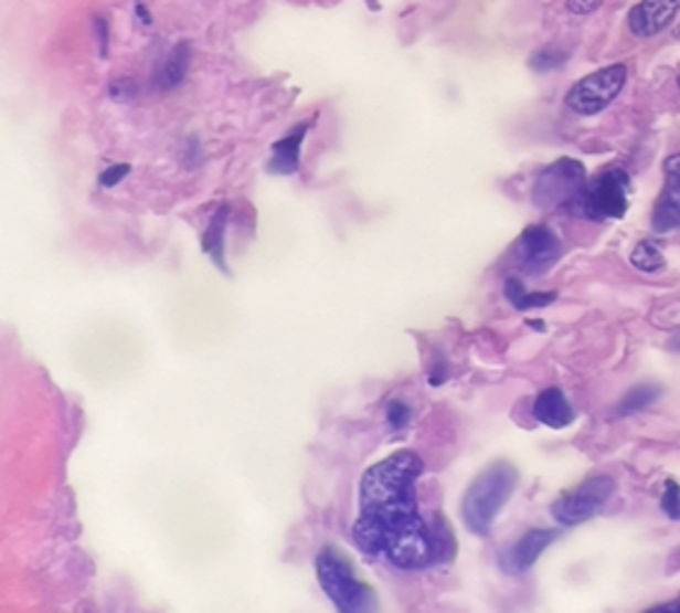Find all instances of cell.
<instances>
[{"label":"cell","instance_id":"5b68a950","mask_svg":"<svg viewBox=\"0 0 680 613\" xmlns=\"http://www.w3.org/2000/svg\"><path fill=\"white\" fill-rule=\"evenodd\" d=\"M587 173L583 163L573 159H561L542 170L534 182L532 202L540 209H565L569 213L575 211L580 197L585 192Z\"/></svg>","mask_w":680,"mask_h":613},{"label":"cell","instance_id":"ba28073f","mask_svg":"<svg viewBox=\"0 0 680 613\" xmlns=\"http://www.w3.org/2000/svg\"><path fill=\"white\" fill-rule=\"evenodd\" d=\"M561 240L549 225H528L516 242V262L532 274H540L559 262Z\"/></svg>","mask_w":680,"mask_h":613},{"label":"cell","instance_id":"83f0119b","mask_svg":"<svg viewBox=\"0 0 680 613\" xmlns=\"http://www.w3.org/2000/svg\"><path fill=\"white\" fill-rule=\"evenodd\" d=\"M135 15H137V20L141 22V24H151L153 22V18H151V12L141 6V3H137L135 6Z\"/></svg>","mask_w":680,"mask_h":613},{"label":"cell","instance_id":"44dd1931","mask_svg":"<svg viewBox=\"0 0 680 613\" xmlns=\"http://www.w3.org/2000/svg\"><path fill=\"white\" fill-rule=\"evenodd\" d=\"M410 420H413V410H410L407 403L399 401V398H395V401H391L386 405V422H389V426H391L393 432L405 430V426L410 424Z\"/></svg>","mask_w":680,"mask_h":613},{"label":"cell","instance_id":"f1b7e54d","mask_svg":"<svg viewBox=\"0 0 680 613\" xmlns=\"http://www.w3.org/2000/svg\"><path fill=\"white\" fill-rule=\"evenodd\" d=\"M647 613H680V602H673V604H661V606L649 609Z\"/></svg>","mask_w":680,"mask_h":613},{"label":"cell","instance_id":"d6a6232c","mask_svg":"<svg viewBox=\"0 0 680 613\" xmlns=\"http://www.w3.org/2000/svg\"><path fill=\"white\" fill-rule=\"evenodd\" d=\"M678 89H680V77H678Z\"/></svg>","mask_w":680,"mask_h":613},{"label":"cell","instance_id":"484cf974","mask_svg":"<svg viewBox=\"0 0 680 613\" xmlns=\"http://www.w3.org/2000/svg\"><path fill=\"white\" fill-rule=\"evenodd\" d=\"M663 182H671L676 188H680V151L663 161Z\"/></svg>","mask_w":680,"mask_h":613},{"label":"cell","instance_id":"4316f807","mask_svg":"<svg viewBox=\"0 0 680 613\" xmlns=\"http://www.w3.org/2000/svg\"><path fill=\"white\" fill-rule=\"evenodd\" d=\"M448 374H450V367L444 360H436L434 367L429 369V383L432 387H442V383L448 379Z\"/></svg>","mask_w":680,"mask_h":613},{"label":"cell","instance_id":"e0dca14e","mask_svg":"<svg viewBox=\"0 0 680 613\" xmlns=\"http://www.w3.org/2000/svg\"><path fill=\"white\" fill-rule=\"evenodd\" d=\"M661 393L659 387L655 383H640V387L630 389L626 395L620 398V403L616 405V415L618 418H628V415H637V412H642L645 408H649L651 403L657 401Z\"/></svg>","mask_w":680,"mask_h":613},{"label":"cell","instance_id":"d6986e66","mask_svg":"<svg viewBox=\"0 0 680 613\" xmlns=\"http://www.w3.org/2000/svg\"><path fill=\"white\" fill-rule=\"evenodd\" d=\"M565 61H569V51L561 46H546L532 55L530 67L534 73H551V70L561 67Z\"/></svg>","mask_w":680,"mask_h":613},{"label":"cell","instance_id":"6da1fadb","mask_svg":"<svg viewBox=\"0 0 680 613\" xmlns=\"http://www.w3.org/2000/svg\"><path fill=\"white\" fill-rule=\"evenodd\" d=\"M424 463L413 451H399L366 469L360 482V516L352 527L355 545L403 570H419L442 559L438 535L422 518L417 479Z\"/></svg>","mask_w":680,"mask_h":613},{"label":"cell","instance_id":"52a82bcc","mask_svg":"<svg viewBox=\"0 0 680 613\" xmlns=\"http://www.w3.org/2000/svg\"><path fill=\"white\" fill-rule=\"evenodd\" d=\"M616 489L614 477L608 475H594L577 484L575 489L563 492L554 504H551V516L563 527H573L597 516L602 506L612 498Z\"/></svg>","mask_w":680,"mask_h":613},{"label":"cell","instance_id":"8fae6325","mask_svg":"<svg viewBox=\"0 0 680 613\" xmlns=\"http://www.w3.org/2000/svg\"><path fill=\"white\" fill-rule=\"evenodd\" d=\"M317 118H307L297 123L293 130H288L272 147V161H268V170L276 176H295L300 170V156H302V141L307 133L315 127Z\"/></svg>","mask_w":680,"mask_h":613},{"label":"cell","instance_id":"4dcf8cb0","mask_svg":"<svg viewBox=\"0 0 680 613\" xmlns=\"http://www.w3.org/2000/svg\"><path fill=\"white\" fill-rule=\"evenodd\" d=\"M530 326H532V329H540V331L544 329V324H542V321H530Z\"/></svg>","mask_w":680,"mask_h":613},{"label":"cell","instance_id":"7c38bea8","mask_svg":"<svg viewBox=\"0 0 680 613\" xmlns=\"http://www.w3.org/2000/svg\"><path fill=\"white\" fill-rule=\"evenodd\" d=\"M532 415L551 430H565L575 420V410L561 389H544L534 398Z\"/></svg>","mask_w":680,"mask_h":613},{"label":"cell","instance_id":"9c48e42d","mask_svg":"<svg viewBox=\"0 0 680 613\" xmlns=\"http://www.w3.org/2000/svg\"><path fill=\"white\" fill-rule=\"evenodd\" d=\"M680 12V0H640L628 12V27L635 36L651 39L671 27Z\"/></svg>","mask_w":680,"mask_h":613},{"label":"cell","instance_id":"5bb4252c","mask_svg":"<svg viewBox=\"0 0 680 613\" xmlns=\"http://www.w3.org/2000/svg\"><path fill=\"white\" fill-rule=\"evenodd\" d=\"M190 63H192L190 46L188 44H178L173 51L168 53V59L163 61L159 73H156V84H159L163 92L176 89L178 84H182V80H185L188 70H190Z\"/></svg>","mask_w":680,"mask_h":613},{"label":"cell","instance_id":"4fadbf2b","mask_svg":"<svg viewBox=\"0 0 680 613\" xmlns=\"http://www.w3.org/2000/svg\"><path fill=\"white\" fill-rule=\"evenodd\" d=\"M651 228L657 233H671L680 228V188L671 182H663V188L651 211Z\"/></svg>","mask_w":680,"mask_h":613},{"label":"cell","instance_id":"9a60e30c","mask_svg":"<svg viewBox=\"0 0 680 613\" xmlns=\"http://www.w3.org/2000/svg\"><path fill=\"white\" fill-rule=\"evenodd\" d=\"M503 293H506L508 303L520 311L542 309V307H549V305L556 303V293H530L525 285H522V281L513 278V276L506 281Z\"/></svg>","mask_w":680,"mask_h":613},{"label":"cell","instance_id":"ac0fdd59","mask_svg":"<svg viewBox=\"0 0 680 613\" xmlns=\"http://www.w3.org/2000/svg\"><path fill=\"white\" fill-rule=\"evenodd\" d=\"M630 264L637 271H642V274H657V271L666 266V260H663L661 247L655 240H642V242H637V247L633 250Z\"/></svg>","mask_w":680,"mask_h":613},{"label":"cell","instance_id":"8992f818","mask_svg":"<svg viewBox=\"0 0 680 613\" xmlns=\"http://www.w3.org/2000/svg\"><path fill=\"white\" fill-rule=\"evenodd\" d=\"M628 82V67L626 65H608L597 70L580 82H575L569 96H565V106H569L577 116H597L604 108L616 102V96L623 92Z\"/></svg>","mask_w":680,"mask_h":613},{"label":"cell","instance_id":"2e32d148","mask_svg":"<svg viewBox=\"0 0 680 613\" xmlns=\"http://www.w3.org/2000/svg\"><path fill=\"white\" fill-rule=\"evenodd\" d=\"M229 216L231 211L223 204L202 235V250L211 254V260H214L221 268H225L223 252H225V225H229Z\"/></svg>","mask_w":680,"mask_h":613},{"label":"cell","instance_id":"f546056e","mask_svg":"<svg viewBox=\"0 0 680 613\" xmlns=\"http://www.w3.org/2000/svg\"><path fill=\"white\" fill-rule=\"evenodd\" d=\"M669 350L673 352H680V329L669 338Z\"/></svg>","mask_w":680,"mask_h":613},{"label":"cell","instance_id":"7a4b0ae2","mask_svg":"<svg viewBox=\"0 0 680 613\" xmlns=\"http://www.w3.org/2000/svg\"><path fill=\"white\" fill-rule=\"evenodd\" d=\"M518 487V469L510 463H493L487 467L470 487L463 498V520L467 530L487 537L493 527V520L499 518L503 506L510 501Z\"/></svg>","mask_w":680,"mask_h":613},{"label":"cell","instance_id":"ffe728a7","mask_svg":"<svg viewBox=\"0 0 680 613\" xmlns=\"http://www.w3.org/2000/svg\"><path fill=\"white\" fill-rule=\"evenodd\" d=\"M108 96L113 98V102L127 104L139 96V84L135 77H116L108 84Z\"/></svg>","mask_w":680,"mask_h":613},{"label":"cell","instance_id":"603a6c76","mask_svg":"<svg viewBox=\"0 0 680 613\" xmlns=\"http://www.w3.org/2000/svg\"><path fill=\"white\" fill-rule=\"evenodd\" d=\"M132 173V166L130 163H116V166H108L102 176H98V184H102L104 190H113L116 184H120L127 176Z\"/></svg>","mask_w":680,"mask_h":613},{"label":"cell","instance_id":"d4e9b609","mask_svg":"<svg viewBox=\"0 0 680 613\" xmlns=\"http://www.w3.org/2000/svg\"><path fill=\"white\" fill-rule=\"evenodd\" d=\"M604 3H606V0H569L565 8H569L571 15L585 18V15H592V12H597Z\"/></svg>","mask_w":680,"mask_h":613},{"label":"cell","instance_id":"cb8c5ba5","mask_svg":"<svg viewBox=\"0 0 680 613\" xmlns=\"http://www.w3.org/2000/svg\"><path fill=\"white\" fill-rule=\"evenodd\" d=\"M94 36H96V44H98V55H102V59H108V34H110V27H108V20L106 18H102V15H96L94 18Z\"/></svg>","mask_w":680,"mask_h":613},{"label":"cell","instance_id":"277c9868","mask_svg":"<svg viewBox=\"0 0 680 613\" xmlns=\"http://www.w3.org/2000/svg\"><path fill=\"white\" fill-rule=\"evenodd\" d=\"M633 180L623 168H606L602 173L587 180L585 192L573 213H580L589 221H616L626 216L630 207Z\"/></svg>","mask_w":680,"mask_h":613},{"label":"cell","instance_id":"3957f363","mask_svg":"<svg viewBox=\"0 0 680 613\" xmlns=\"http://www.w3.org/2000/svg\"><path fill=\"white\" fill-rule=\"evenodd\" d=\"M317 578L338 613H379L376 592L355 575L346 556L333 547L319 551Z\"/></svg>","mask_w":680,"mask_h":613},{"label":"cell","instance_id":"7402d4cb","mask_svg":"<svg viewBox=\"0 0 680 613\" xmlns=\"http://www.w3.org/2000/svg\"><path fill=\"white\" fill-rule=\"evenodd\" d=\"M661 510L669 516L671 520H680V487L669 479L663 484V494H661Z\"/></svg>","mask_w":680,"mask_h":613},{"label":"cell","instance_id":"1f68e13d","mask_svg":"<svg viewBox=\"0 0 680 613\" xmlns=\"http://www.w3.org/2000/svg\"><path fill=\"white\" fill-rule=\"evenodd\" d=\"M673 36H676V39H678V41H680V24H678V27H676V30H673Z\"/></svg>","mask_w":680,"mask_h":613},{"label":"cell","instance_id":"30bf717a","mask_svg":"<svg viewBox=\"0 0 680 613\" xmlns=\"http://www.w3.org/2000/svg\"><path fill=\"white\" fill-rule=\"evenodd\" d=\"M559 537V530H544V527H534V530H528L522 535L513 547H510L503 556V568L508 573H525L536 561H540V556L554 545V539Z\"/></svg>","mask_w":680,"mask_h":613}]
</instances>
